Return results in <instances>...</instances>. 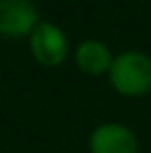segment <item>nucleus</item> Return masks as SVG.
Here are the masks:
<instances>
[{"label": "nucleus", "instance_id": "4", "mask_svg": "<svg viewBox=\"0 0 151 153\" xmlns=\"http://www.w3.org/2000/svg\"><path fill=\"white\" fill-rule=\"evenodd\" d=\"M89 153H139L135 130L120 122H103L89 134Z\"/></svg>", "mask_w": 151, "mask_h": 153}, {"label": "nucleus", "instance_id": "5", "mask_svg": "<svg viewBox=\"0 0 151 153\" xmlns=\"http://www.w3.org/2000/svg\"><path fill=\"white\" fill-rule=\"evenodd\" d=\"M75 58V66L89 76H101L108 75L112 62H114V54L112 50L100 42V39H85L81 42L73 52Z\"/></svg>", "mask_w": 151, "mask_h": 153}, {"label": "nucleus", "instance_id": "1", "mask_svg": "<svg viewBox=\"0 0 151 153\" xmlns=\"http://www.w3.org/2000/svg\"><path fill=\"white\" fill-rule=\"evenodd\" d=\"M110 87L122 97H143L151 91V58L141 50H126L114 56L108 71Z\"/></svg>", "mask_w": 151, "mask_h": 153}, {"label": "nucleus", "instance_id": "2", "mask_svg": "<svg viewBox=\"0 0 151 153\" xmlns=\"http://www.w3.org/2000/svg\"><path fill=\"white\" fill-rule=\"evenodd\" d=\"M29 52L33 60L44 68H58L68 58L66 33L50 21H39V25L29 35Z\"/></svg>", "mask_w": 151, "mask_h": 153}, {"label": "nucleus", "instance_id": "3", "mask_svg": "<svg viewBox=\"0 0 151 153\" xmlns=\"http://www.w3.org/2000/svg\"><path fill=\"white\" fill-rule=\"evenodd\" d=\"M39 25V13L33 0H0V37H29Z\"/></svg>", "mask_w": 151, "mask_h": 153}]
</instances>
